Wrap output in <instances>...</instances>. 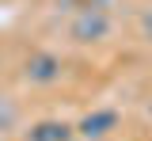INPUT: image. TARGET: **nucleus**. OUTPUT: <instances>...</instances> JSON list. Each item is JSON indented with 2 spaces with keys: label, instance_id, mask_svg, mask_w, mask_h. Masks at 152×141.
Listing matches in <instances>:
<instances>
[{
  "label": "nucleus",
  "instance_id": "7",
  "mask_svg": "<svg viewBox=\"0 0 152 141\" xmlns=\"http://www.w3.org/2000/svg\"><path fill=\"white\" fill-rule=\"evenodd\" d=\"M148 115H152V99H148Z\"/></svg>",
  "mask_w": 152,
  "mask_h": 141
},
{
  "label": "nucleus",
  "instance_id": "4",
  "mask_svg": "<svg viewBox=\"0 0 152 141\" xmlns=\"http://www.w3.org/2000/svg\"><path fill=\"white\" fill-rule=\"evenodd\" d=\"M23 137L27 141H76L80 134H76V126H69V122H61V118H42L34 126H27Z\"/></svg>",
  "mask_w": 152,
  "mask_h": 141
},
{
  "label": "nucleus",
  "instance_id": "3",
  "mask_svg": "<svg viewBox=\"0 0 152 141\" xmlns=\"http://www.w3.org/2000/svg\"><path fill=\"white\" fill-rule=\"evenodd\" d=\"M114 126H118V111L103 107V111H91V115H84V118L76 122V134L84 141H103Z\"/></svg>",
  "mask_w": 152,
  "mask_h": 141
},
{
  "label": "nucleus",
  "instance_id": "1",
  "mask_svg": "<svg viewBox=\"0 0 152 141\" xmlns=\"http://www.w3.org/2000/svg\"><path fill=\"white\" fill-rule=\"evenodd\" d=\"M110 35V15L107 8H76L72 23H69V38L80 42V46H91V42H103Z\"/></svg>",
  "mask_w": 152,
  "mask_h": 141
},
{
  "label": "nucleus",
  "instance_id": "2",
  "mask_svg": "<svg viewBox=\"0 0 152 141\" xmlns=\"http://www.w3.org/2000/svg\"><path fill=\"white\" fill-rule=\"evenodd\" d=\"M57 76H61V57L57 54L38 50V54H31L23 61V80L27 84H53Z\"/></svg>",
  "mask_w": 152,
  "mask_h": 141
},
{
  "label": "nucleus",
  "instance_id": "5",
  "mask_svg": "<svg viewBox=\"0 0 152 141\" xmlns=\"http://www.w3.org/2000/svg\"><path fill=\"white\" fill-rule=\"evenodd\" d=\"M141 35H145V42H152V8L141 15Z\"/></svg>",
  "mask_w": 152,
  "mask_h": 141
},
{
  "label": "nucleus",
  "instance_id": "6",
  "mask_svg": "<svg viewBox=\"0 0 152 141\" xmlns=\"http://www.w3.org/2000/svg\"><path fill=\"white\" fill-rule=\"evenodd\" d=\"M76 8H107V0H76Z\"/></svg>",
  "mask_w": 152,
  "mask_h": 141
}]
</instances>
